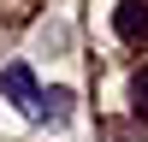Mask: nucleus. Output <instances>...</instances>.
<instances>
[{"label": "nucleus", "mask_w": 148, "mask_h": 142, "mask_svg": "<svg viewBox=\"0 0 148 142\" xmlns=\"http://www.w3.org/2000/svg\"><path fill=\"white\" fill-rule=\"evenodd\" d=\"M0 95L30 113V106H36V77H30V65H6V71H0Z\"/></svg>", "instance_id": "nucleus-2"}, {"label": "nucleus", "mask_w": 148, "mask_h": 142, "mask_svg": "<svg viewBox=\"0 0 148 142\" xmlns=\"http://www.w3.org/2000/svg\"><path fill=\"white\" fill-rule=\"evenodd\" d=\"M130 106H136V113L148 118V65L136 71V77H130Z\"/></svg>", "instance_id": "nucleus-4"}, {"label": "nucleus", "mask_w": 148, "mask_h": 142, "mask_svg": "<svg viewBox=\"0 0 148 142\" xmlns=\"http://www.w3.org/2000/svg\"><path fill=\"white\" fill-rule=\"evenodd\" d=\"M30 113L47 118V124H65V118H71V89H47V95H36Z\"/></svg>", "instance_id": "nucleus-3"}, {"label": "nucleus", "mask_w": 148, "mask_h": 142, "mask_svg": "<svg viewBox=\"0 0 148 142\" xmlns=\"http://www.w3.org/2000/svg\"><path fill=\"white\" fill-rule=\"evenodd\" d=\"M113 30H119V42L142 47L148 42V0H125V6L113 12Z\"/></svg>", "instance_id": "nucleus-1"}]
</instances>
